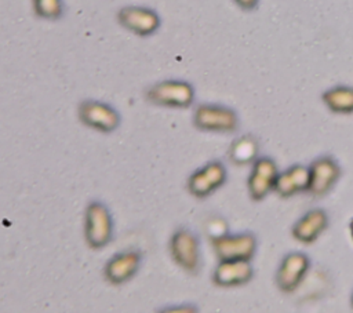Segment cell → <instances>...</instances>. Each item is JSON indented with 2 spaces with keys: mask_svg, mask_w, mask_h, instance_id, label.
<instances>
[{
  "mask_svg": "<svg viewBox=\"0 0 353 313\" xmlns=\"http://www.w3.org/2000/svg\"><path fill=\"white\" fill-rule=\"evenodd\" d=\"M112 233L113 221L108 208L98 201L90 203L84 219V236L88 245L95 250L105 247L110 241Z\"/></svg>",
  "mask_w": 353,
  "mask_h": 313,
  "instance_id": "cell-1",
  "label": "cell"
},
{
  "mask_svg": "<svg viewBox=\"0 0 353 313\" xmlns=\"http://www.w3.org/2000/svg\"><path fill=\"white\" fill-rule=\"evenodd\" d=\"M146 98L160 106L186 108L193 99V91L183 81H163L153 85L148 91Z\"/></svg>",
  "mask_w": 353,
  "mask_h": 313,
  "instance_id": "cell-2",
  "label": "cell"
},
{
  "mask_svg": "<svg viewBox=\"0 0 353 313\" xmlns=\"http://www.w3.org/2000/svg\"><path fill=\"white\" fill-rule=\"evenodd\" d=\"M79 117L83 124L101 132H112L120 124L119 113L106 103L85 101L79 108Z\"/></svg>",
  "mask_w": 353,
  "mask_h": 313,
  "instance_id": "cell-3",
  "label": "cell"
},
{
  "mask_svg": "<svg viewBox=\"0 0 353 313\" xmlns=\"http://www.w3.org/2000/svg\"><path fill=\"white\" fill-rule=\"evenodd\" d=\"M170 252L175 263L185 270L193 272L199 263V250L196 237L186 229L174 232L170 241Z\"/></svg>",
  "mask_w": 353,
  "mask_h": 313,
  "instance_id": "cell-4",
  "label": "cell"
},
{
  "mask_svg": "<svg viewBox=\"0 0 353 313\" xmlns=\"http://www.w3.org/2000/svg\"><path fill=\"white\" fill-rule=\"evenodd\" d=\"M141 262V254L137 251H124L113 255L105 269V279L110 284H123L128 281L138 270Z\"/></svg>",
  "mask_w": 353,
  "mask_h": 313,
  "instance_id": "cell-5",
  "label": "cell"
},
{
  "mask_svg": "<svg viewBox=\"0 0 353 313\" xmlns=\"http://www.w3.org/2000/svg\"><path fill=\"white\" fill-rule=\"evenodd\" d=\"M119 19L127 29L138 34H149L159 26L157 15L143 8H124L119 14Z\"/></svg>",
  "mask_w": 353,
  "mask_h": 313,
  "instance_id": "cell-6",
  "label": "cell"
},
{
  "mask_svg": "<svg viewBox=\"0 0 353 313\" xmlns=\"http://www.w3.org/2000/svg\"><path fill=\"white\" fill-rule=\"evenodd\" d=\"M221 176H222L221 168L218 165L212 164V165L205 167L201 171L194 172L189 178L188 188L192 194L201 197V196L207 194L214 188V185H216L221 181Z\"/></svg>",
  "mask_w": 353,
  "mask_h": 313,
  "instance_id": "cell-7",
  "label": "cell"
},
{
  "mask_svg": "<svg viewBox=\"0 0 353 313\" xmlns=\"http://www.w3.org/2000/svg\"><path fill=\"white\" fill-rule=\"evenodd\" d=\"M194 123L200 128H219L228 125V116L219 110L201 106L197 109L194 116Z\"/></svg>",
  "mask_w": 353,
  "mask_h": 313,
  "instance_id": "cell-8",
  "label": "cell"
},
{
  "mask_svg": "<svg viewBox=\"0 0 353 313\" xmlns=\"http://www.w3.org/2000/svg\"><path fill=\"white\" fill-rule=\"evenodd\" d=\"M36 1V11L41 17L54 18L58 17L61 12V6L58 0H34Z\"/></svg>",
  "mask_w": 353,
  "mask_h": 313,
  "instance_id": "cell-9",
  "label": "cell"
},
{
  "mask_svg": "<svg viewBox=\"0 0 353 313\" xmlns=\"http://www.w3.org/2000/svg\"><path fill=\"white\" fill-rule=\"evenodd\" d=\"M241 6H251L252 3H255V0H237Z\"/></svg>",
  "mask_w": 353,
  "mask_h": 313,
  "instance_id": "cell-10",
  "label": "cell"
}]
</instances>
